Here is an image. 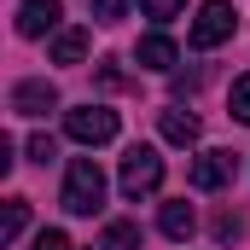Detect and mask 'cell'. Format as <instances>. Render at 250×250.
Listing matches in <instances>:
<instances>
[{"mask_svg": "<svg viewBox=\"0 0 250 250\" xmlns=\"http://www.w3.org/2000/svg\"><path fill=\"white\" fill-rule=\"evenodd\" d=\"M134 59L146 64V70H175V59H181V53H175V41H169V35H140Z\"/></svg>", "mask_w": 250, "mask_h": 250, "instance_id": "9", "label": "cell"}, {"mask_svg": "<svg viewBox=\"0 0 250 250\" xmlns=\"http://www.w3.org/2000/svg\"><path fill=\"white\" fill-rule=\"evenodd\" d=\"M59 18H64V0H18V35H29V41L59 29Z\"/></svg>", "mask_w": 250, "mask_h": 250, "instance_id": "6", "label": "cell"}, {"mask_svg": "<svg viewBox=\"0 0 250 250\" xmlns=\"http://www.w3.org/2000/svg\"><path fill=\"white\" fill-rule=\"evenodd\" d=\"M29 157H35V163H47V157H53V140H47V134H35V140H29Z\"/></svg>", "mask_w": 250, "mask_h": 250, "instance_id": "18", "label": "cell"}, {"mask_svg": "<svg viewBox=\"0 0 250 250\" xmlns=\"http://www.w3.org/2000/svg\"><path fill=\"white\" fill-rule=\"evenodd\" d=\"M35 250H76V245L64 239L59 227H47V233H35Z\"/></svg>", "mask_w": 250, "mask_h": 250, "instance_id": "17", "label": "cell"}, {"mask_svg": "<svg viewBox=\"0 0 250 250\" xmlns=\"http://www.w3.org/2000/svg\"><path fill=\"white\" fill-rule=\"evenodd\" d=\"M227 111H233L239 123H250V76H239V82H233V93H227Z\"/></svg>", "mask_w": 250, "mask_h": 250, "instance_id": "14", "label": "cell"}, {"mask_svg": "<svg viewBox=\"0 0 250 250\" xmlns=\"http://www.w3.org/2000/svg\"><path fill=\"white\" fill-rule=\"evenodd\" d=\"M233 29H239L233 0H204V6H198V18H192V47H198V53H209V47H221Z\"/></svg>", "mask_w": 250, "mask_h": 250, "instance_id": "2", "label": "cell"}, {"mask_svg": "<svg viewBox=\"0 0 250 250\" xmlns=\"http://www.w3.org/2000/svg\"><path fill=\"white\" fill-rule=\"evenodd\" d=\"M157 128H163V140H169V146H198V134H204V128H198V117H192V111H181V105H169V111L157 117Z\"/></svg>", "mask_w": 250, "mask_h": 250, "instance_id": "8", "label": "cell"}, {"mask_svg": "<svg viewBox=\"0 0 250 250\" xmlns=\"http://www.w3.org/2000/svg\"><path fill=\"white\" fill-rule=\"evenodd\" d=\"M99 250H140V227H134V221H111Z\"/></svg>", "mask_w": 250, "mask_h": 250, "instance_id": "13", "label": "cell"}, {"mask_svg": "<svg viewBox=\"0 0 250 250\" xmlns=\"http://www.w3.org/2000/svg\"><path fill=\"white\" fill-rule=\"evenodd\" d=\"M117 111H105V105H82V111H70L64 117V134L70 140H82V146H105V140H117Z\"/></svg>", "mask_w": 250, "mask_h": 250, "instance_id": "4", "label": "cell"}, {"mask_svg": "<svg viewBox=\"0 0 250 250\" xmlns=\"http://www.w3.org/2000/svg\"><path fill=\"white\" fill-rule=\"evenodd\" d=\"M181 6H187V0H140V12H146V18H157V23H163V18H175Z\"/></svg>", "mask_w": 250, "mask_h": 250, "instance_id": "15", "label": "cell"}, {"mask_svg": "<svg viewBox=\"0 0 250 250\" xmlns=\"http://www.w3.org/2000/svg\"><path fill=\"white\" fill-rule=\"evenodd\" d=\"M233 169H239L233 151H221V146H215V151H198V157H192V187L198 192H221L233 181Z\"/></svg>", "mask_w": 250, "mask_h": 250, "instance_id": "5", "label": "cell"}, {"mask_svg": "<svg viewBox=\"0 0 250 250\" xmlns=\"http://www.w3.org/2000/svg\"><path fill=\"white\" fill-rule=\"evenodd\" d=\"M70 215H93L99 204H105V169L93 163V157H76L70 163V175H64V198H59Z\"/></svg>", "mask_w": 250, "mask_h": 250, "instance_id": "1", "label": "cell"}, {"mask_svg": "<svg viewBox=\"0 0 250 250\" xmlns=\"http://www.w3.org/2000/svg\"><path fill=\"white\" fill-rule=\"evenodd\" d=\"M23 227H29V198H6V215H0V245H12Z\"/></svg>", "mask_w": 250, "mask_h": 250, "instance_id": "12", "label": "cell"}, {"mask_svg": "<svg viewBox=\"0 0 250 250\" xmlns=\"http://www.w3.org/2000/svg\"><path fill=\"white\" fill-rule=\"evenodd\" d=\"M157 227L169 233V239H192V227H198V215H192L187 198H175V204H163V215H157Z\"/></svg>", "mask_w": 250, "mask_h": 250, "instance_id": "10", "label": "cell"}, {"mask_svg": "<svg viewBox=\"0 0 250 250\" xmlns=\"http://www.w3.org/2000/svg\"><path fill=\"white\" fill-rule=\"evenodd\" d=\"M12 111L18 117H47V111H59V87L53 82H18L12 87Z\"/></svg>", "mask_w": 250, "mask_h": 250, "instance_id": "7", "label": "cell"}, {"mask_svg": "<svg viewBox=\"0 0 250 250\" xmlns=\"http://www.w3.org/2000/svg\"><path fill=\"white\" fill-rule=\"evenodd\" d=\"M163 187V157H157V146H134L123 157V192L128 198H146V192Z\"/></svg>", "mask_w": 250, "mask_h": 250, "instance_id": "3", "label": "cell"}, {"mask_svg": "<svg viewBox=\"0 0 250 250\" xmlns=\"http://www.w3.org/2000/svg\"><path fill=\"white\" fill-rule=\"evenodd\" d=\"M123 12H128V0H93V18L99 23H123Z\"/></svg>", "mask_w": 250, "mask_h": 250, "instance_id": "16", "label": "cell"}, {"mask_svg": "<svg viewBox=\"0 0 250 250\" xmlns=\"http://www.w3.org/2000/svg\"><path fill=\"white\" fill-rule=\"evenodd\" d=\"M87 59V29H59L53 35V64H82Z\"/></svg>", "mask_w": 250, "mask_h": 250, "instance_id": "11", "label": "cell"}]
</instances>
